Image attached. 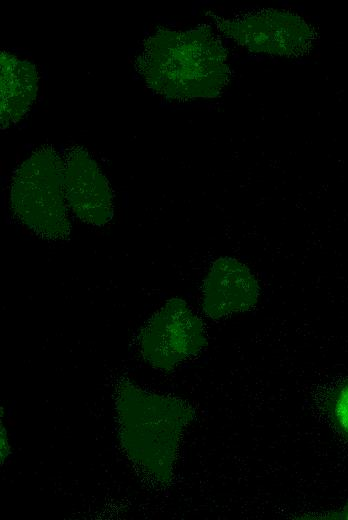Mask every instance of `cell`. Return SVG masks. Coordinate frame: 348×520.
Masks as SVG:
<instances>
[{"label": "cell", "instance_id": "cell-1", "mask_svg": "<svg viewBox=\"0 0 348 520\" xmlns=\"http://www.w3.org/2000/svg\"><path fill=\"white\" fill-rule=\"evenodd\" d=\"M135 67L148 88L175 100L215 97L229 76L222 43L205 28L157 30L143 42Z\"/></svg>", "mask_w": 348, "mask_h": 520}, {"label": "cell", "instance_id": "cell-2", "mask_svg": "<svg viewBox=\"0 0 348 520\" xmlns=\"http://www.w3.org/2000/svg\"><path fill=\"white\" fill-rule=\"evenodd\" d=\"M14 216L37 236L61 241L71 221L63 181V157L52 145L36 149L15 170L10 185Z\"/></svg>", "mask_w": 348, "mask_h": 520}, {"label": "cell", "instance_id": "cell-3", "mask_svg": "<svg viewBox=\"0 0 348 520\" xmlns=\"http://www.w3.org/2000/svg\"><path fill=\"white\" fill-rule=\"evenodd\" d=\"M219 29L253 52L297 56L312 42V29L296 14L261 10L219 21Z\"/></svg>", "mask_w": 348, "mask_h": 520}, {"label": "cell", "instance_id": "cell-4", "mask_svg": "<svg viewBox=\"0 0 348 520\" xmlns=\"http://www.w3.org/2000/svg\"><path fill=\"white\" fill-rule=\"evenodd\" d=\"M142 422L123 417V422L141 426L142 462L156 477L167 480L171 476L172 465L181 432L191 419V411L174 399L142 395ZM136 432L124 433V436Z\"/></svg>", "mask_w": 348, "mask_h": 520}, {"label": "cell", "instance_id": "cell-5", "mask_svg": "<svg viewBox=\"0 0 348 520\" xmlns=\"http://www.w3.org/2000/svg\"><path fill=\"white\" fill-rule=\"evenodd\" d=\"M205 340L200 320L183 301L173 299L145 327L141 348L151 364L169 369L195 355Z\"/></svg>", "mask_w": 348, "mask_h": 520}, {"label": "cell", "instance_id": "cell-6", "mask_svg": "<svg viewBox=\"0 0 348 520\" xmlns=\"http://www.w3.org/2000/svg\"><path fill=\"white\" fill-rule=\"evenodd\" d=\"M62 157L64 190L70 212L95 227L108 224L114 213L113 193L98 163L78 145L66 148Z\"/></svg>", "mask_w": 348, "mask_h": 520}, {"label": "cell", "instance_id": "cell-7", "mask_svg": "<svg viewBox=\"0 0 348 520\" xmlns=\"http://www.w3.org/2000/svg\"><path fill=\"white\" fill-rule=\"evenodd\" d=\"M258 289L245 267L233 259L217 260L203 289V310L212 318L223 317L255 305Z\"/></svg>", "mask_w": 348, "mask_h": 520}, {"label": "cell", "instance_id": "cell-8", "mask_svg": "<svg viewBox=\"0 0 348 520\" xmlns=\"http://www.w3.org/2000/svg\"><path fill=\"white\" fill-rule=\"evenodd\" d=\"M1 57V129L23 119L31 109L38 91V74L33 63L2 51Z\"/></svg>", "mask_w": 348, "mask_h": 520}, {"label": "cell", "instance_id": "cell-9", "mask_svg": "<svg viewBox=\"0 0 348 520\" xmlns=\"http://www.w3.org/2000/svg\"><path fill=\"white\" fill-rule=\"evenodd\" d=\"M333 416L339 429L348 436V382L334 399Z\"/></svg>", "mask_w": 348, "mask_h": 520}]
</instances>
